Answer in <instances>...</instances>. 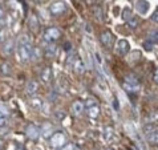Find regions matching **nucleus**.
<instances>
[{"label": "nucleus", "instance_id": "c9c22d12", "mask_svg": "<svg viewBox=\"0 0 158 150\" xmlns=\"http://www.w3.org/2000/svg\"><path fill=\"white\" fill-rule=\"evenodd\" d=\"M3 15H4V10L2 8V6H0V19H2V17H3Z\"/></svg>", "mask_w": 158, "mask_h": 150}, {"label": "nucleus", "instance_id": "f3484780", "mask_svg": "<svg viewBox=\"0 0 158 150\" xmlns=\"http://www.w3.org/2000/svg\"><path fill=\"white\" fill-rule=\"evenodd\" d=\"M73 69H74V72H76L77 74H82L84 73V70H85L84 61H82L81 59H76V61L73 63Z\"/></svg>", "mask_w": 158, "mask_h": 150}, {"label": "nucleus", "instance_id": "ddd939ff", "mask_svg": "<svg viewBox=\"0 0 158 150\" xmlns=\"http://www.w3.org/2000/svg\"><path fill=\"white\" fill-rule=\"evenodd\" d=\"M52 134H53V126H52V123L49 122H45L43 125V127L40 129V135H43V138H51Z\"/></svg>", "mask_w": 158, "mask_h": 150}, {"label": "nucleus", "instance_id": "20e7f679", "mask_svg": "<svg viewBox=\"0 0 158 150\" xmlns=\"http://www.w3.org/2000/svg\"><path fill=\"white\" fill-rule=\"evenodd\" d=\"M17 56L23 64H27L31 59V45H23V44H17Z\"/></svg>", "mask_w": 158, "mask_h": 150}, {"label": "nucleus", "instance_id": "ea45409f", "mask_svg": "<svg viewBox=\"0 0 158 150\" xmlns=\"http://www.w3.org/2000/svg\"><path fill=\"white\" fill-rule=\"evenodd\" d=\"M73 150H78V149H74V148H73Z\"/></svg>", "mask_w": 158, "mask_h": 150}, {"label": "nucleus", "instance_id": "6ab92c4d", "mask_svg": "<svg viewBox=\"0 0 158 150\" xmlns=\"http://www.w3.org/2000/svg\"><path fill=\"white\" fill-rule=\"evenodd\" d=\"M41 57H43V52H41V49L39 47H35L31 51V59H32L33 61L41 60Z\"/></svg>", "mask_w": 158, "mask_h": 150}, {"label": "nucleus", "instance_id": "2eb2a0df", "mask_svg": "<svg viewBox=\"0 0 158 150\" xmlns=\"http://www.w3.org/2000/svg\"><path fill=\"white\" fill-rule=\"evenodd\" d=\"M104 138L106 142L114 141V129H113V126H106L104 129Z\"/></svg>", "mask_w": 158, "mask_h": 150}, {"label": "nucleus", "instance_id": "393cba45", "mask_svg": "<svg viewBox=\"0 0 158 150\" xmlns=\"http://www.w3.org/2000/svg\"><path fill=\"white\" fill-rule=\"evenodd\" d=\"M138 23H139V21H138L137 17H131V19H129V20H128V23H126V25H128V27H129L130 29H135V28L138 27Z\"/></svg>", "mask_w": 158, "mask_h": 150}, {"label": "nucleus", "instance_id": "cd10ccee", "mask_svg": "<svg viewBox=\"0 0 158 150\" xmlns=\"http://www.w3.org/2000/svg\"><path fill=\"white\" fill-rule=\"evenodd\" d=\"M53 116H55V118H56V120H57V121H63L64 118L67 117V113H65L64 110H56Z\"/></svg>", "mask_w": 158, "mask_h": 150}, {"label": "nucleus", "instance_id": "2f4dec72", "mask_svg": "<svg viewBox=\"0 0 158 150\" xmlns=\"http://www.w3.org/2000/svg\"><path fill=\"white\" fill-rule=\"evenodd\" d=\"M7 25V20L6 19H0V31H3L4 28H6Z\"/></svg>", "mask_w": 158, "mask_h": 150}, {"label": "nucleus", "instance_id": "4c0bfd02", "mask_svg": "<svg viewBox=\"0 0 158 150\" xmlns=\"http://www.w3.org/2000/svg\"><path fill=\"white\" fill-rule=\"evenodd\" d=\"M35 150H43L41 148H36V149H35Z\"/></svg>", "mask_w": 158, "mask_h": 150}, {"label": "nucleus", "instance_id": "aec40b11", "mask_svg": "<svg viewBox=\"0 0 158 150\" xmlns=\"http://www.w3.org/2000/svg\"><path fill=\"white\" fill-rule=\"evenodd\" d=\"M41 80L44 82H49L52 80V69L49 67L44 68V70L41 72Z\"/></svg>", "mask_w": 158, "mask_h": 150}, {"label": "nucleus", "instance_id": "1a4fd4ad", "mask_svg": "<svg viewBox=\"0 0 158 150\" xmlns=\"http://www.w3.org/2000/svg\"><path fill=\"white\" fill-rule=\"evenodd\" d=\"M49 11H51V14L53 15V16H59V15H61V14H64V11H65V4H64L63 2H55V3L51 4Z\"/></svg>", "mask_w": 158, "mask_h": 150}, {"label": "nucleus", "instance_id": "c85d7f7f", "mask_svg": "<svg viewBox=\"0 0 158 150\" xmlns=\"http://www.w3.org/2000/svg\"><path fill=\"white\" fill-rule=\"evenodd\" d=\"M6 123H7V116L4 113L0 112V129L6 126Z\"/></svg>", "mask_w": 158, "mask_h": 150}, {"label": "nucleus", "instance_id": "a878e982", "mask_svg": "<svg viewBox=\"0 0 158 150\" xmlns=\"http://www.w3.org/2000/svg\"><path fill=\"white\" fill-rule=\"evenodd\" d=\"M45 55H47L48 57H53V56L56 55V45H55V44H49V45L47 47Z\"/></svg>", "mask_w": 158, "mask_h": 150}, {"label": "nucleus", "instance_id": "a211bd4d", "mask_svg": "<svg viewBox=\"0 0 158 150\" xmlns=\"http://www.w3.org/2000/svg\"><path fill=\"white\" fill-rule=\"evenodd\" d=\"M88 114H89L90 118H97L98 114H100V106H98V104H94V105H92L90 108H88Z\"/></svg>", "mask_w": 158, "mask_h": 150}, {"label": "nucleus", "instance_id": "412c9836", "mask_svg": "<svg viewBox=\"0 0 158 150\" xmlns=\"http://www.w3.org/2000/svg\"><path fill=\"white\" fill-rule=\"evenodd\" d=\"M37 88H39V84L36 81H29L28 85H27V93L28 94H35L36 90H37Z\"/></svg>", "mask_w": 158, "mask_h": 150}, {"label": "nucleus", "instance_id": "473e14b6", "mask_svg": "<svg viewBox=\"0 0 158 150\" xmlns=\"http://www.w3.org/2000/svg\"><path fill=\"white\" fill-rule=\"evenodd\" d=\"M64 48H65V51H72V44L71 43H65Z\"/></svg>", "mask_w": 158, "mask_h": 150}, {"label": "nucleus", "instance_id": "0eeeda50", "mask_svg": "<svg viewBox=\"0 0 158 150\" xmlns=\"http://www.w3.org/2000/svg\"><path fill=\"white\" fill-rule=\"evenodd\" d=\"M116 51H117V53H118V55H121V56L128 55V53H129V51H130V44H129V41H128V40H125V39H121V40L117 43Z\"/></svg>", "mask_w": 158, "mask_h": 150}, {"label": "nucleus", "instance_id": "9b49d317", "mask_svg": "<svg viewBox=\"0 0 158 150\" xmlns=\"http://www.w3.org/2000/svg\"><path fill=\"white\" fill-rule=\"evenodd\" d=\"M156 44H157V31L156 32H152L150 35H149V37L143 41V48L146 51H152Z\"/></svg>", "mask_w": 158, "mask_h": 150}, {"label": "nucleus", "instance_id": "f8f14e48", "mask_svg": "<svg viewBox=\"0 0 158 150\" xmlns=\"http://www.w3.org/2000/svg\"><path fill=\"white\" fill-rule=\"evenodd\" d=\"M84 109H85V106H84V102H81V101H74V102L72 104V106H71V112H72V114L73 116H76V117H80L81 114H82V112H84Z\"/></svg>", "mask_w": 158, "mask_h": 150}, {"label": "nucleus", "instance_id": "b1692460", "mask_svg": "<svg viewBox=\"0 0 158 150\" xmlns=\"http://www.w3.org/2000/svg\"><path fill=\"white\" fill-rule=\"evenodd\" d=\"M31 105H32V108H35V109H41L43 101L39 98V97H32V100H31Z\"/></svg>", "mask_w": 158, "mask_h": 150}, {"label": "nucleus", "instance_id": "dca6fc26", "mask_svg": "<svg viewBox=\"0 0 158 150\" xmlns=\"http://www.w3.org/2000/svg\"><path fill=\"white\" fill-rule=\"evenodd\" d=\"M28 27L32 32H37L39 28H40V25H39V19L35 15H31L29 20H28Z\"/></svg>", "mask_w": 158, "mask_h": 150}, {"label": "nucleus", "instance_id": "58836bf2", "mask_svg": "<svg viewBox=\"0 0 158 150\" xmlns=\"http://www.w3.org/2000/svg\"><path fill=\"white\" fill-rule=\"evenodd\" d=\"M106 150H113V149H106Z\"/></svg>", "mask_w": 158, "mask_h": 150}, {"label": "nucleus", "instance_id": "f257e3e1", "mask_svg": "<svg viewBox=\"0 0 158 150\" xmlns=\"http://www.w3.org/2000/svg\"><path fill=\"white\" fill-rule=\"evenodd\" d=\"M143 133L146 135V138L149 141V144L152 145H157V140H158V134H157V125L156 123H146L143 126Z\"/></svg>", "mask_w": 158, "mask_h": 150}, {"label": "nucleus", "instance_id": "5701e85b", "mask_svg": "<svg viewBox=\"0 0 158 150\" xmlns=\"http://www.w3.org/2000/svg\"><path fill=\"white\" fill-rule=\"evenodd\" d=\"M0 70H2L3 74H6V76H10V74L12 73V68H11V64L8 63H3L2 67H0Z\"/></svg>", "mask_w": 158, "mask_h": 150}, {"label": "nucleus", "instance_id": "f03ea898", "mask_svg": "<svg viewBox=\"0 0 158 150\" xmlns=\"http://www.w3.org/2000/svg\"><path fill=\"white\" fill-rule=\"evenodd\" d=\"M65 142H67V137H65L64 133H61V131L53 133V134H52V137L49 138L51 146L55 148V149H60L61 146H64Z\"/></svg>", "mask_w": 158, "mask_h": 150}, {"label": "nucleus", "instance_id": "7c9ffc66", "mask_svg": "<svg viewBox=\"0 0 158 150\" xmlns=\"http://www.w3.org/2000/svg\"><path fill=\"white\" fill-rule=\"evenodd\" d=\"M100 12H101V8H100V7H94V15L97 16L98 20H102V16L100 15Z\"/></svg>", "mask_w": 158, "mask_h": 150}, {"label": "nucleus", "instance_id": "bb28decb", "mask_svg": "<svg viewBox=\"0 0 158 150\" xmlns=\"http://www.w3.org/2000/svg\"><path fill=\"white\" fill-rule=\"evenodd\" d=\"M19 44H23V45H31V39L28 35H21L19 37Z\"/></svg>", "mask_w": 158, "mask_h": 150}, {"label": "nucleus", "instance_id": "423d86ee", "mask_svg": "<svg viewBox=\"0 0 158 150\" xmlns=\"http://www.w3.org/2000/svg\"><path fill=\"white\" fill-rule=\"evenodd\" d=\"M25 133H27L29 140L36 141V140H39V137H40V127L36 126L35 123H29L27 126V129H25Z\"/></svg>", "mask_w": 158, "mask_h": 150}, {"label": "nucleus", "instance_id": "c756f323", "mask_svg": "<svg viewBox=\"0 0 158 150\" xmlns=\"http://www.w3.org/2000/svg\"><path fill=\"white\" fill-rule=\"evenodd\" d=\"M94 59H96V63H97L98 67H102V59H101V55L98 53V52L94 53Z\"/></svg>", "mask_w": 158, "mask_h": 150}, {"label": "nucleus", "instance_id": "4468645a", "mask_svg": "<svg viewBox=\"0 0 158 150\" xmlns=\"http://www.w3.org/2000/svg\"><path fill=\"white\" fill-rule=\"evenodd\" d=\"M149 8H150L149 2H137L135 3V10H137V12H139L141 15H146L149 12Z\"/></svg>", "mask_w": 158, "mask_h": 150}, {"label": "nucleus", "instance_id": "72a5a7b5", "mask_svg": "<svg viewBox=\"0 0 158 150\" xmlns=\"http://www.w3.org/2000/svg\"><path fill=\"white\" fill-rule=\"evenodd\" d=\"M60 150H73V145H67V146L61 148Z\"/></svg>", "mask_w": 158, "mask_h": 150}, {"label": "nucleus", "instance_id": "9d476101", "mask_svg": "<svg viewBox=\"0 0 158 150\" xmlns=\"http://www.w3.org/2000/svg\"><path fill=\"white\" fill-rule=\"evenodd\" d=\"M15 40L14 39H10V40H6L3 43V48H2V51H3V53L6 55V56H10L14 53V51H15Z\"/></svg>", "mask_w": 158, "mask_h": 150}, {"label": "nucleus", "instance_id": "4be33fe9", "mask_svg": "<svg viewBox=\"0 0 158 150\" xmlns=\"http://www.w3.org/2000/svg\"><path fill=\"white\" fill-rule=\"evenodd\" d=\"M121 17H122V20H126V21H128L129 19H131V8L130 7H124Z\"/></svg>", "mask_w": 158, "mask_h": 150}, {"label": "nucleus", "instance_id": "f704fd0d", "mask_svg": "<svg viewBox=\"0 0 158 150\" xmlns=\"http://www.w3.org/2000/svg\"><path fill=\"white\" fill-rule=\"evenodd\" d=\"M157 19H158V14H157V11H156L154 14L152 15V20H153V21H156V23H157Z\"/></svg>", "mask_w": 158, "mask_h": 150}, {"label": "nucleus", "instance_id": "6e6552de", "mask_svg": "<svg viewBox=\"0 0 158 150\" xmlns=\"http://www.w3.org/2000/svg\"><path fill=\"white\" fill-rule=\"evenodd\" d=\"M100 41L105 48H110L112 43H113V35H112L109 29L104 31V32L100 35Z\"/></svg>", "mask_w": 158, "mask_h": 150}, {"label": "nucleus", "instance_id": "e433bc0d", "mask_svg": "<svg viewBox=\"0 0 158 150\" xmlns=\"http://www.w3.org/2000/svg\"><path fill=\"white\" fill-rule=\"evenodd\" d=\"M2 148H3V142L0 141V150H2Z\"/></svg>", "mask_w": 158, "mask_h": 150}, {"label": "nucleus", "instance_id": "7ed1b4c3", "mask_svg": "<svg viewBox=\"0 0 158 150\" xmlns=\"http://www.w3.org/2000/svg\"><path fill=\"white\" fill-rule=\"evenodd\" d=\"M61 37V31L56 27H49L45 29V33H44V39L45 41H48L49 44H53L56 40H59Z\"/></svg>", "mask_w": 158, "mask_h": 150}, {"label": "nucleus", "instance_id": "39448f33", "mask_svg": "<svg viewBox=\"0 0 158 150\" xmlns=\"http://www.w3.org/2000/svg\"><path fill=\"white\" fill-rule=\"evenodd\" d=\"M139 86V82L137 80V77H134L133 74H128L125 77V81H124V88L128 92H135Z\"/></svg>", "mask_w": 158, "mask_h": 150}]
</instances>
